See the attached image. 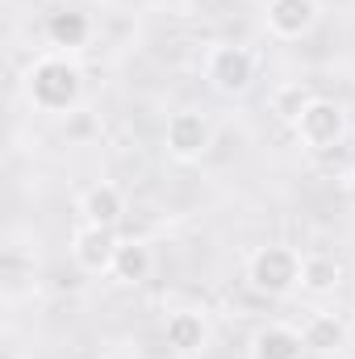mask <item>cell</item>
<instances>
[{"label":"cell","instance_id":"1","mask_svg":"<svg viewBox=\"0 0 355 359\" xmlns=\"http://www.w3.org/2000/svg\"><path fill=\"white\" fill-rule=\"evenodd\" d=\"M21 88H25V100L38 113H72L84 100V72L63 50H51V55H38L25 67Z\"/></svg>","mask_w":355,"mask_h":359},{"label":"cell","instance_id":"2","mask_svg":"<svg viewBox=\"0 0 355 359\" xmlns=\"http://www.w3.org/2000/svg\"><path fill=\"white\" fill-rule=\"evenodd\" d=\"M247 284L260 297H288L301 288V255L284 243L255 247L247 259Z\"/></svg>","mask_w":355,"mask_h":359},{"label":"cell","instance_id":"3","mask_svg":"<svg viewBox=\"0 0 355 359\" xmlns=\"http://www.w3.org/2000/svg\"><path fill=\"white\" fill-rule=\"evenodd\" d=\"M255 72H260V59L239 42H217L205 55V80L222 96H243L255 84Z\"/></svg>","mask_w":355,"mask_h":359},{"label":"cell","instance_id":"4","mask_svg":"<svg viewBox=\"0 0 355 359\" xmlns=\"http://www.w3.org/2000/svg\"><path fill=\"white\" fill-rule=\"evenodd\" d=\"M293 134H297V142L309 147V151H330V147H339L343 134H347V113H343L339 100L314 96V100L305 104V113L297 117Z\"/></svg>","mask_w":355,"mask_h":359},{"label":"cell","instance_id":"5","mask_svg":"<svg viewBox=\"0 0 355 359\" xmlns=\"http://www.w3.org/2000/svg\"><path fill=\"white\" fill-rule=\"evenodd\" d=\"M163 147L176 163H196L213 147V121L196 109H176L163 126Z\"/></svg>","mask_w":355,"mask_h":359},{"label":"cell","instance_id":"6","mask_svg":"<svg viewBox=\"0 0 355 359\" xmlns=\"http://www.w3.org/2000/svg\"><path fill=\"white\" fill-rule=\"evenodd\" d=\"M117 230L109 226H92V222H80L72 230V259L76 268L88 271V276H113V259H117Z\"/></svg>","mask_w":355,"mask_h":359},{"label":"cell","instance_id":"7","mask_svg":"<svg viewBox=\"0 0 355 359\" xmlns=\"http://www.w3.org/2000/svg\"><path fill=\"white\" fill-rule=\"evenodd\" d=\"M209 339H213V326H209V318H205L201 309H172V313L163 318V343H168L180 359L201 355V351L209 347Z\"/></svg>","mask_w":355,"mask_h":359},{"label":"cell","instance_id":"8","mask_svg":"<svg viewBox=\"0 0 355 359\" xmlns=\"http://www.w3.org/2000/svg\"><path fill=\"white\" fill-rule=\"evenodd\" d=\"M264 25L272 38L297 42L318 25V0H267L264 4Z\"/></svg>","mask_w":355,"mask_h":359},{"label":"cell","instance_id":"9","mask_svg":"<svg viewBox=\"0 0 355 359\" xmlns=\"http://www.w3.org/2000/svg\"><path fill=\"white\" fill-rule=\"evenodd\" d=\"M305 343H301V330L284 326V322H267L251 334V347L247 355L251 359H301Z\"/></svg>","mask_w":355,"mask_h":359},{"label":"cell","instance_id":"10","mask_svg":"<svg viewBox=\"0 0 355 359\" xmlns=\"http://www.w3.org/2000/svg\"><path fill=\"white\" fill-rule=\"evenodd\" d=\"M80 217L92 226H109L117 230L121 217H126V192L117 184H92L88 192L80 196Z\"/></svg>","mask_w":355,"mask_h":359},{"label":"cell","instance_id":"11","mask_svg":"<svg viewBox=\"0 0 355 359\" xmlns=\"http://www.w3.org/2000/svg\"><path fill=\"white\" fill-rule=\"evenodd\" d=\"M88 38H92V17H88V13L55 8V13L46 17V42H51L55 50H63V55H72V50L88 46Z\"/></svg>","mask_w":355,"mask_h":359},{"label":"cell","instance_id":"12","mask_svg":"<svg viewBox=\"0 0 355 359\" xmlns=\"http://www.w3.org/2000/svg\"><path fill=\"white\" fill-rule=\"evenodd\" d=\"M301 343H305V351H318V355L343 351L347 347V322L339 313H314L301 326Z\"/></svg>","mask_w":355,"mask_h":359},{"label":"cell","instance_id":"13","mask_svg":"<svg viewBox=\"0 0 355 359\" xmlns=\"http://www.w3.org/2000/svg\"><path fill=\"white\" fill-rule=\"evenodd\" d=\"M151 271H155V255H151V247H147L142 238H126V243L117 247L113 280H121V284H142V280H151Z\"/></svg>","mask_w":355,"mask_h":359},{"label":"cell","instance_id":"14","mask_svg":"<svg viewBox=\"0 0 355 359\" xmlns=\"http://www.w3.org/2000/svg\"><path fill=\"white\" fill-rule=\"evenodd\" d=\"M343 284V264L335 255H305L301 259V292L309 297H326Z\"/></svg>","mask_w":355,"mask_h":359},{"label":"cell","instance_id":"15","mask_svg":"<svg viewBox=\"0 0 355 359\" xmlns=\"http://www.w3.org/2000/svg\"><path fill=\"white\" fill-rule=\"evenodd\" d=\"M309 100H314V92L305 88V84H280V88L272 92V113H276L284 126H297V117L305 113Z\"/></svg>","mask_w":355,"mask_h":359},{"label":"cell","instance_id":"16","mask_svg":"<svg viewBox=\"0 0 355 359\" xmlns=\"http://www.w3.org/2000/svg\"><path fill=\"white\" fill-rule=\"evenodd\" d=\"M343 196H347V205H355V168L343 172Z\"/></svg>","mask_w":355,"mask_h":359}]
</instances>
